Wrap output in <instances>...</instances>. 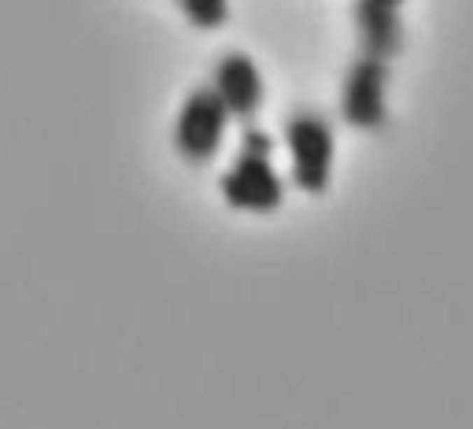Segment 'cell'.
Masks as SVG:
<instances>
[{
  "label": "cell",
  "instance_id": "52a82bcc",
  "mask_svg": "<svg viewBox=\"0 0 473 429\" xmlns=\"http://www.w3.org/2000/svg\"><path fill=\"white\" fill-rule=\"evenodd\" d=\"M178 11L200 30H218L230 19V4H222V0H185V4H178Z\"/></svg>",
  "mask_w": 473,
  "mask_h": 429
},
{
  "label": "cell",
  "instance_id": "7a4b0ae2",
  "mask_svg": "<svg viewBox=\"0 0 473 429\" xmlns=\"http://www.w3.org/2000/svg\"><path fill=\"white\" fill-rule=\"evenodd\" d=\"M285 145H288V160H292L296 189L307 192V197H322L333 181V155H337L333 126L311 108L292 111L285 119Z\"/></svg>",
  "mask_w": 473,
  "mask_h": 429
},
{
  "label": "cell",
  "instance_id": "3957f363",
  "mask_svg": "<svg viewBox=\"0 0 473 429\" xmlns=\"http://www.w3.org/2000/svg\"><path fill=\"white\" fill-rule=\"evenodd\" d=\"M230 126V111L211 85H196L192 93L181 100L178 119H174V152L189 167H204L222 152V137Z\"/></svg>",
  "mask_w": 473,
  "mask_h": 429
},
{
  "label": "cell",
  "instance_id": "8992f818",
  "mask_svg": "<svg viewBox=\"0 0 473 429\" xmlns=\"http://www.w3.org/2000/svg\"><path fill=\"white\" fill-rule=\"evenodd\" d=\"M351 22L359 34V56L388 63L403 48V19L392 0H362L351 8Z\"/></svg>",
  "mask_w": 473,
  "mask_h": 429
},
{
  "label": "cell",
  "instance_id": "5b68a950",
  "mask_svg": "<svg viewBox=\"0 0 473 429\" xmlns=\"http://www.w3.org/2000/svg\"><path fill=\"white\" fill-rule=\"evenodd\" d=\"M211 89L218 93L222 108L230 111V119L236 122H255V115L267 100V85H262V74L255 67V59L248 52L233 48L226 52L218 63H215V74H211Z\"/></svg>",
  "mask_w": 473,
  "mask_h": 429
},
{
  "label": "cell",
  "instance_id": "277c9868",
  "mask_svg": "<svg viewBox=\"0 0 473 429\" xmlns=\"http://www.w3.org/2000/svg\"><path fill=\"white\" fill-rule=\"evenodd\" d=\"M340 119L351 129L377 134L388 122V63L355 56L340 82Z\"/></svg>",
  "mask_w": 473,
  "mask_h": 429
},
{
  "label": "cell",
  "instance_id": "6da1fadb",
  "mask_svg": "<svg viewBox=\"0 0 473 429\" xmlns=\"http://www.w3.org/2000/svg\"><path fill=\"white\" fill-rule=\"evenodd\" d=\"M270 134L248 126L241 134V152L236 160L222 171V200L233 211H248V215H274L285 204V185L278 171L270 163Z\"/></svg>",
  "mask_w": 473,
  "mask_h": 429
}]
</instances>
